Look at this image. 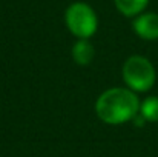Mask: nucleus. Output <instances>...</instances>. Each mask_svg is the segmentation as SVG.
<instances>
[{
	"label": "nucleus",
	"mask_w": 158,
	"mask_h": 157,
	"mask_svg": "<svg viewBox=\"0 0 158 157\" xmlns=\"http://www.w3.org/2000/svg\"><path fill=\"white\" fill-rule=\"evenodd\" d=\"M140 99L129 88H109L95 100V114L107 125H123L140 112Z\"/></svg>",
	"instance_id": "f257e3e1"
},
{
	"label": "nucleus",
	"mask_w": 158,
	"mask_h": 157,
	"mask_svg": "<svg viewBox=\"0 0 158 157\" xmlns=\"http://www.w3.org/2000/svg\"><path fill=\"white\" fill-rule=\"evenodd\" d=\"M121 76L126 83V88L132 89L134 93H146L152 89L157 80L155 66L148 57L140 54H134L126 59L121 69Z\"/></svg>",
	"instance_id": "f03ea898"
},
{
	"label": "nucleus",
	"mask_w": 158,
	"mask_h": 157,
	"mask_svg": "<svg viewBox=\"0 0 158 157\" xmlns=\"http://www.w3.org/2000/svg\"><path fill=\"white\" fill-rule=\"evenodd\" d=\"M64 23L74 37L85 40H89L98 29L97 12L86 2L71 3L64 11Z\"/></svg>",
	"instance_id": "7ed1b4c3"
},
{
	"label": "nucleus",
	"mask_w": 158,
	"mask_h": 157,
	"mask_svg": "<svg viewBox=\"0 0 158 157\" xmlns=\"http://www.w3.org/2000/svg\"><path fill=\"white\" fill-rule=\"evenodd\" d=\"M134 33L143 40H157L158 39V14L157 12H141L132 20Z\"/></svg>",
	"instance_id": "20e7f679"
},
{
	"label": "nucleus",
	"mask_w": 158,
	"mask_h": 157,
	"mask_svg": "<svg viewBox=\"0 0 158 157\" xmlns=\"http://www.w3.org/2000/svg\"><path fill=\"white\" fill-rule=\"evenodd\" d=\"M71 55H72V59H74V62H75L77 65L86 66V65H89V63L94 60L95 50H94V46H92V43H91L89 40L78 39V40L72 45Z\"/></svg>",
	"instance_id": "39448f33"
},
{
	"label": "nucleus",
	"mask_w": 158,
	"mask_h": 157,
	"mask_svg": "<svg viewBox=\"0 0 158 157\" xmlns=\"http://www.w3.org/2000/svg\"><path fill=\"white\" fill-rule=\"evenodd\" d=\"M114 5L121 15L134 19L146 11L149 0H114Z\"/></svg>",
	"instance_id": "423d86ee"
},
{
	"label": "nucleus",
	"mask_w": 158,
	"mask_h": 157,
	"mask_svg": "<svg viewBox=\"0 0 158 157\" xmlns=\"http://www.w3.org/2000/svg\"><path fill=\"white\" fill-rule=\"evenodd\" d=\"M146 122H158V97L149 96L140 103V112H138Z\"/></svg>",
	"instance_id": "0eeeda50"
},
{
	"label": "nucleus",
	"mask_w": 158,
	"mask_h": 157,
	"mask_svg": "<svg viewBox=\"0 0 158 157\" xmlns=\"http://www.w3.org/2000/svg\"><path fill=\"white\" fill-rule=\"evenodd\" d=\"M134 123H135L137 126H143V125L146 123V120H144V119H143V117H141V116L138 114V116H137V117L134 119Z\"/></svg>",
	"instance_id": "6e6552de"
}]
</instances>
